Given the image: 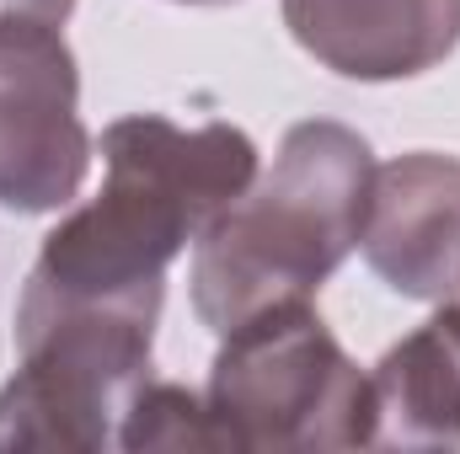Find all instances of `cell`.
Returning a JSON list of instances; mask_svg holds the SVG:
<instances>
[{"label":"cell","mask_w":460,"mask_h":454,"mask_svg":"<svg viewBox=\"0 0 460 454\" xmlns=\"http://www.w3.org/2000/svg\"><path fill=\"white\" fill-rule=\"evenodd\" d=\"M102 161V193L49 230L16 310L161 305L177 251L199 240L257 177V144L241 128H182L161 113L108 123Z\"/></svg>","instance_id":"cell-1"},{"label":"cell","mask_w":460,"mask_h":454,"mask_svg":"<svg viewBox=\"0 0 460 454\" xmlns=\"http://www.w3.org/2000/svg\"><path fill=\"white\" fill-rule=\"evenodd\" d=\"M375 155L332 123L305 118L284 134L273 171L215 214L193 251V310L226 337L257 310L311 300L358 246Z\"/></svg>","instance_id":"cell-2"},{"label":"cell","mask_w":460,"mask_h":454,"mask_svg":"<svg viewBox=\"0 0 460 454\" xmlns=\"http://www.w3.org/2000/svg\"><path fill=\"white\" fill-rule=\"evenodd\" d=\"M204 406L220 450H358L375 439L369 374H358L311 300L230 327Z\"/></svg>","instance_id":"cell-3"},{"label":"cell","mask_w":460,"mask_h":454,"mask_svg":"<svg viewBox=\"0 0 460 454\" xmlns=\"http://www.w3.org/2000/svg\"><path fill=\"white\" fill-rule=\"evenodd\" d=\"M161 305L16 310L22 369L0 390V450H108L150 380Z\"/></svg>","instance_id":"cell-4"},{"label":"cell","mask_w":460,"mask_h":454,"mask_svg":"<svg viewBox=\"0 0 460 454\" xmlns=\"http://www.w3.org/2000/svg\"><path fill=\"white\" fill-rule=\"evenodd\" d=\"M92 166L75 54L54 22L0 11V209L54 214Z\"/></svg>","instance_id":"cell-5"},{"label":"cell","mask_w":460,"mask_h":454,"mask_svg":"<svg viewBox=\"0 0 460 454\" xmlns=\"http://www.w3.org/2000/svg\"><path fill=\"white\" fill-rule=\"evenodd\" d=\"M358 246L369 267L407 300L450 305L460 294V161L412 150L375 166Z\"/></svg>","instance_id":"cell-6"},{"label":"cell","mask_w":460,"mask_h":454,"mask_svg":"<svg viewBox=\"0 0 460 454\" xmlns=\"http://www.w3.org/2000/svg\"><path fill=\"white\" fill-rule=\"evenodd\" d=\"M295 43L348 81H407L450 59L460 0H284Z\"/></svg>","instance_id":"cell-7"},{"label":"cell","mask_w":460,"mask_h":454,"mask_svg":"<svg viewBox=\"0 0 460 454\" xmlns=\"http://www.w3.org/2000/svg\"><path fill=\"white\" fill-rule=\"evenodd\" d=\"M369 444H460V310H445L396 342L369 374Z\"/></svg>","instance_id":"cell-8"},{"label":"cell","mask_w":460,"mask_h":454,"mask_svg":"<svg viewBox=\"0 0 460 454\" xmlns=\"http://www.w3.org/2000/svg\"><path fill=\"white\" fill-rule=\"evenodd\" d=\"M118 450H220V433H215L204 396H193L182 385H150L145 380L134 406L123 412Z\"/></svg>","instance_id":"cell-9"},{"label":"cell","mask_w":460,"mask_h":454,"mask_svg":"<svg viewBox=\"0 0 460 454\" xmlns=\"http://www.w3.org/2000/svg\"><path fill=\"white\" fill-rule=\"evenodd\" d=\"M0 11H22V16H38V22H65L75 11V0H0Z\"/></svg>","instance_id":"cell-10"},{"label":"cell","mask_w":460,"mask_h":454,"mask_svg":"<svg viewBox=\"0 0 460 454\" xmlns=\"http://www.w3.org/2000/svg\"><path fill=\"white\" fill-rule=\"evenodd\" d=\"M182 5H226V0H182Z\"/></svg>","instance_id":"cell-11"}]
</instances>
